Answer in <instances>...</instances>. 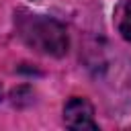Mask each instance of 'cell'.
Here are the masks:
<instances>
[{"label":"cell","mask_w":131,"mask_h":131,"mask_svg":"<svg viewBox=\"0 0 131 131\" xmlns=\"http://www.w3.org/2000/svg\"><path fill=\"white\" fill-rule=\"evenodd\" d=\"M20 31L25 41L41 53L59 57L68 51V35L57 20L45 16H29L20 25Z\"/></svg>","instance_id":"cell-1"},{"label":"cell","mask_w":131,"mask_h":131,"mask_svg":"<svg viewBox=\"0 0 131 131\" xmlns=\"http://www.w3.org/2000/svg\"><path fill=\"white\" fill-rule=\"evenodd\" d=\"M63 121L74 131H96L98 125L94 121V108L86 98H70L63 108Z\"/></svg>","instance_id":"cell-2"},{"label":"cell","mask_w":131,"mask_h":131,"mask_svg":"<svg viewBox=\"0 0 131 131\" xmlns=\"http://www.w3.org/2000/svg\"><path fill=\"white\" fill-rule=\"evenodd\" d=\"M119 31L127 41H131V0H127L123 4L121 18H119Z\"/></svg>","instance_id":"cell-3"}]
</instances>
